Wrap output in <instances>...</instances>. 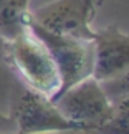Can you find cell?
Here are the masks:
<instances>
[{
    "instance_id": "obj_1",
    "label": "cell",
    "mask_w": 129,
    "mask_h": 134,
    "mask_svg": "<svg viewBox=\"0 0 129 134\" xmlns=\"http://www.w3.org/2000/svg\"><path fill=\"white\" fill-rule=\"evenodd\" d=\"M5 61L28 90L51 101L60 93L61 78L56 63L48 46L30 25L15 38L5 42Z\"/></svg>"
},
{
    "instance_id": "obj_2",
    "label": "cell",
    "mask_w": 129,
    "mask_h": 134,
    "mask_svg": "<svg viewBox=\"0 0 129 134\" xmlns=\"http://www.w3.org/2000/svg\"><path fill=\"white\" fill-rule=\"evenodd\" d=\"M66 119L78 132L93 134L111 118L113 99L96 78H86L65 90L53 99Z\"/></svg>"
},
{
    "instance_id": "obj_3",
    "label": "cell",
    "mask_w": 129,
    "mask_h": 134,
    "mask_svg": "<svg viewBox=\"0 0 129 134\" xmlns=\"http://www.w3.org/2000/svg\"><path fill=\"white\" fill-rule=\"evenodd\" d=\"M8 116L13 121L15 129L22 134L78 132L76 126L61 114L50 98L28 90L22 83L15 86Z\"/></svg>"
},
{
    "instance_id": "obj_4",
    "label": "cell",
    "mask_w": 129,
    "mask_h": 134,
    "mask_svg": "<svg viewBox=\"0 0 129 134\" xmlns=\"http://www.w3.org/2000/svg\"><path fill=\"white\" fill-rule=\"evenodd\" d=\"M104 0H53L30 12V22L55 35L93 40V22Z\"/></svg>"
},
{
    "instance_id": "obj_5",
    "label": "cell",
    "mask_w": 129,
    "mask_h": 134,
    "mask_svg": "<svg viewBox=\"0 0 129 134\" xmlns=\"http://www.w3.org/2000/svg\"><path fill=\"white\" fill-rule=\"evenodd\" d=\"M30 27L48 46L50 53L56 63V68L60 71L61 88L58 94L71 88L73 85L93 76V66H94L93 40H80V38L63 37V35H55L37 27L32 22H30Z\"/></svg>"
},
{
    "instance_id": "obj_6",
    "label": "cell",
    "mask_w": 129,
    "mask_h": 134,
    "mask_svg": "<svg viewBox=\"0 0 129 134\" xmlns=\"http://www.w3.org/2000/svg\"><path fill=\"white\" fill-rule=\"evenodd\" d=\"M94 66L93 78L99 83L116 80L129 70V35L117 25L94 30Z\"/></svg>"
},
{
    "instance_id": "obj_7",
    "label": "cell",
    "mask_w": 129,
    "mask_h": 134,
    "mask_svg": "<svg viewBox=\"0 0 129 134\" xmlns=\"http://www.w3.org/2000/svg\"><path fill=\"white\" fill-rule=\"evenodd\" d=\"M30 0H0V37L15 38L30 25Z\"/></svg>"
},
{
    "instance_id": "obj_8",
    "label": "cell",
    "mask_w": 129,
    "mask_h": 134,
    "mask_svg": "<svg viewBox=\"0 0 129 134\" xmlns=\"http://www.w3.org/2000/svg\"><path fill=\"white\" fill-rule=\"evenodd\" d=\"M93 134H129V96L113 99L111 118Z\"/></svg>"
},
{
    "instance_id": "obj_9",
    "label": "cell",
    "mask_w": 129,
    "mask_h": 134,
    "mask_svg": "<svg viewBox=\"0 0 129 134\" xmlns=\"http://www.w3.org/2000/svg\"><path fill=\"white\" fill-rule=\"evenodd\" d=\"M101 85H103V88L106 90L108 96H109L111 99L129 96V70L126 73H122L121 76H117L116 80L106 81V83H101Z\"/></svg>"
},
{
    "instance_id": "obj_10",
    "label": "cell",
    "mask_w": 129,
    "mask_h": 134,
    "mask_svg": "<svg viewBox=\"0 0 129 134\" xmlns=\"http://www.w3.org/2000/svg\"><path fill=\"white\" fill-rule=\"evenodd\" d=\"M15 124L13 121L10 119L8 114H3L0 111V134H7V132H15Z\"/></svg>"
},
{
    "instance_id": "obj_11",
    "label": "cell",
    "mask_w": 129,
    "mask_h": 134,
    "mask_svg": "<svg viewBox=\"0 0 129 134\" xmlns=\"http://www.w3.org/2000/svg\"><path fill=\"white\" fill-rule=\"evenodd\" d=\"M7 68V61H5V40L0 37V81H2Z\"/></svg>"
},
{
    "instance_id": "obj_12",
    "label": "cell",
    "mask_w": 129,
    "mask_h": 134,
    "mask_svg": "<svg viewBox=\"0 0 129 134\" xmlns=\"http://www.w3.org/2000/svg\"><path fill=\"white\" fill-rule=\"evenodd\" d=\"M7 134H22V132H18V131H15V132H7Z\"/></svg>"
}]
</instances>
